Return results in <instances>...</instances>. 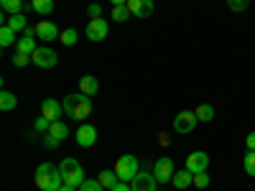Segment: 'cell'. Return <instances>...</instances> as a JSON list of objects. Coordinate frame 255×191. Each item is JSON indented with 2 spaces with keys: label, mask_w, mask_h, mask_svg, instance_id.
Wrapping results in <instances>:
<instances>
[{
  "label": "cell",
  "mask_w": 255,
  "mask_h": 191,
  "mask_svg": "<svg viewBox=\"0 0 255 191\" xmlns=\"http://www.w3.org/2000/svg\"><path fill=\"white\" fill-rule=\"evenodd\" d=\"M36 186L41 191H59L64 186V179H61V171H59V166L54 163H41L36 168Z\"/></svg>",
  "instance_id": "obj_1"
},
{
  "label": "cell",
  "mask_w": 255,
  "mask_h": 191,
  "mask_svg": "<svg viewBox=\"0 0 255 191\" xmlns=\"http://www.w3.org/2000/svg\"><path fill=\"white\" fill-rule=\"evenodd\" d=\"M64 112H67V117H72V120H87L90 117V112H92V97H87V95H67L64 97Z\"/></svg>",
  "instance_id": "obj_2"
},
{
  "label": "cell",
  "mask_w": 255,
  "mask_h": 191,
  "mask_svg": "<svg viewBox=\"0 0 255 191\" xmlns=\"http://www.w3.org/2000/svg\"><path fill=\"white\" fill-rule=\"evenodd\" d=\"M59 171H61V179H64V184H69V186H74V189H79L84 181V171H82V166L74 161V158H64L61 163H59Z\"/></svg>",
  "instance_id": "obj_3"
},
{
  "label": "cell",
  "mask_w": 255,
  "mask_h": 191,
  "mask_svg": "<svg viewBox=\"0 0 255 191\" xmlns=\"http://www.w3.org/2000/svg\"><path fill=\"white\" fill-rule=\"evenodd\" d=\"M115 174L120 181H133L140 171H138V158L135 156H123L118 158V166H115Z\"/></svg>",
  "instance_id": "obj_4"
},
{
  "label": "cell",
  "mask_w": 255,
  "mask_h": 191,
  "mask_svg": "<svg viewBox=\"0 0 255 191\" xmlns=\"http://www.w3.org/2000/svg\"><path fill=\"white\" fill-rule=\"evenodd\" d=\"M31 61L36 64L38 69H54L56 61H59V56H56V51H51L49 46H38V49L31 54Z\"/></svg>",
  "instance_id": "obj_5"
},
{
  "label": "cell",
  "mask_w": 255,
  "mask_h": 191,
  "mask_svg": "<svg viewBox=\"0 0 255 191\" xmlns=\"http://www.w3.org/2000/svg\"><path fill=\"white\" fill-rule=\"evenodd\" d=\"M87 38L90 41H105L108 38V33H110V26H108V20L105 18H92L90 23H87Z\"/></svg>",
  "instance_id": "obj_6"
},
{
  "label": "cell",
  "mask_w": 255,
  "mask_h": 191,
  "mask_svg": "<svg viewBox=\"0 0 255 191\" xmlns=\"http://www.w3.org/2000/svg\"><path fill=\"white\" fill-rule=\"evenodd\" d=\"M69 135V127H67V122H61V120H56V122H51V127H49V135H46V148H56L64 138Z\"/></svg>",
  "instance_id": "obj_7"
},
{
  "label": "cell",
  "mask_w": 255,
  "mask_h": 191,
  "mask_svg": "<svg viewBox=\"0 0 255 191\" xmlns=\"http://www.w3.org/2000/svg\"><path fill=\"white\" fill-rule=\"evenodd\" d=\"M174 161L171 158H158L156 161V166H153V176L158 179V184H168L174 179Z\"/></svg>",
  "instance_id": "obj_8"
},
{
  "label": "cell",
  "mask_w": 255,
  "mask_h": 191,
  "mask_svg": "<svg viewBox=\"0 0 255 191\" xmlns=\"http://www.w3.org/2000/svg\"><path fill=\"white\" fill-rule=\"evenodd\" d=\"M197 122H199V117H197L194 112L184 110V112H179V115L174 117V130H176V133H191V130L197 127Z\"/></svg>",
  "instance_id": "obj_9"
},
{
  "label": "cell",
  "mask_w": 255,
  "mask_h": 191,
  "mask_svg": "<svg viewBox=\"0 0 255 191\" xmlns=\"http://www.w3.org/2000/svg\"><path fill=\"white\" fill-rule=\"evenodd\" d=\"M77 143H79L82 148H92V145L97 143V127L90 125V122H82V125L77 127Z\"/></svg>",
  "instance_id": "obj_10"
},
{
  "label": "cell",
  "mask_w": 255,
  "mask_h": 191,
  "mask_svg": "<svg viewBox=\"0 0 255 191\" xmlns=\"http://www.w3.org/2000/svg\"><path fill=\"white\" fill-rule=\"evenodd\" d=\"M207 166H209V156H207L204 151L189 153V158H186V171H191V174H204Z\"/></svg>",
  "instance_id": "obj_11"
},
{
  "label": "cell",
  "mask_w": 255,
  "mask_h": 191,
  "mask_svg": "<svg viewBox=\"0 0 255 191\" xmlns=\"http://www.w3.org/2000/svg\"><path fill=\"white\" fill-rule=\"evenodd\" d=\"M61 112H64V102H56L54 97H46L44 102H41V115H44L46 120L56 122L61 117Z\"/></svg>",
  "instance_id": "obj_12"
},
{
  "label": "cell",
  "mask_w": 255,
  "mask_h": 191,
  "mask_svg": "<svg viewBox=\"0 0 255 191\" xmlns=\"http://www.w3.org/2000/svg\"><path fill=\"white\" fill-rule=\"evenodd\" d=\"M130 186H133V191H156V189H158V179H156L153 174L140 171V174L130 181Z\"/></svg>",
  "instance_id": "obj_13"
},
{
  "label": "cell",
  "mask_w": 255,
  "mask_h": 191,
  "mask_svg": "<svg viewBox=\"0 0 255 191\" xmlns=\"http://www.w3.org/2000/svg\"><path fill=\"white\" fill-rule=\"evenodd\" d=\"M23 33H26V36L18 38L15 51H20V54H33V51L38 49V46H36V28H26Z\"/></svg>",
  "instance_id": "obj_14"
},
{
  "label": "cell",
  "mask_w": 255,
  "mask_h": 191,
  "mask_svg": "<svg viewBox=\"0 0 255 191\" xmlns=\"http://www.w3.org/2000/svg\"><path fill=\"white\" fill-rule=\"evenodd\" d=\"M61 31L56 28V23H51V20H41V23H36V38L41 41H54L59 38Z\"/></svg>",
  "instance_id": "obj_15"
},
{
  "label": "cell",
  "mask_w": 255,
  "mask_h": 191,
  "mask_svg": "<svg viewBox=\"0 0 255 191\" xmlns=\"http://www.w3.org/2000/svg\"><path fill=\"white\" fill-rule=\"evenodd\" d=\"M128 8H130V15L148 18L153 13V0H128Z\"/></svg>",
  "instance_id": "obj_16"
},
{
  "label": "cell",
  "mask_w": 255,
  "mask_h": 191,
  "mask_svg": "<svg viewBox=\"0 0 255 191\" xmlns=\"http://www.w3.org/2000/svg\"><path fill=\"white\" fill-rule=\"evenodd\" d=\"M79 92L82 95H87V97H97V92H100V82H97V77H82L79 79Z\"/></svg>",
  "instance_id": "obj_17"
},
{
  "label": "cell",
  "mask_w": 255,
  "mask_h": 191,
  "mask_svg": "<svg viewBox=\"0 0 255 191\" xmlns=\"http://www.w3.org/2000/svg\"><path fill=\"white\" fill-rule=\"evenodd\" d=\"M171 184H174V189H189V186H194V174L186 171V168H184V171H176Z\"/></svg>",
  "instance_id": "obj_18"
},
{
  "label": "cell",
  "mask_w": 255,
  "mask_h": 191,
  "mask_svg": "<svg viewBox=\"0 0 255 191\" xmlns=\"http://www.w3.org/2000/svg\"><path fill=\"white\" fill-rule=\"evenodd\" d=\"M3 26H10L15 33L18 31H26L28 28V23H26V15L23 13H13V15H8V20H5V23Z\"/></svg>",
  "instance_id": "obj_19"
},
{
  "label": "cell",
  "mask_w": 255,
  "mask_h": 191,
  "mask_svg": "<svg viewBox=\"0 0 255 191\" xmlns=\"http://www.w3.org/2000/svg\"><path fill=\"white\" fill-rule=\"evenodd\" d=\"M31 10L38 15H51L54 13V0H31Z\"/></svg>",
  "instance_id": "obj_20"
},
{
  "label": "cell",
  "mask_w": 255,
  "mask_h": 191,
  "mask_svg": "<svg viewBox=\"0 0 255 191\" xmlns=\"http://www.w3.org/2000/svg\"><path fill=\"white\" fill-rule=\"evenodd\" d=\"M15 104H18V97L13 95V92H0V110L3 112H8V110H15Z\"/></svg>",
  "instance_id": "obj_21"
},
{
  "label": "cell",
  "mask_w": 255,
  "mask_h": 191,
  "mask_svg": "<svg viewBox=\"0 0 255 191\" xmlns=\"http://www.w3.org/2000/svg\"><path fill=\"white\" fill-rule=\"evenodd\" d=\"M0 8H3V13H8V15L23 13V0H0Z\"/></svg>",
  "instance_id": "obj_22"
},
{
  "label": "cell",
  "mask_w": 255,
  "mask_h": 191,
  "mask_svg": "<svg viewBox=\"0 0 255 191\" xmlns=\"http://www.w3.org/2000/svg\"><path fill=\"white\" fill-rule=\"evenodd\" d=\"M97 181L105 186V189H113L120 179H118V174H115V168H113V171H110V168H108V171H102L100 176H97Z\"/></svg>",
  "instance_id": "obj_23"
},
{
  "label": "cell",
  "mask_w": 255,
  "mask_h": 191,
  "mask_svg": "<svg viewBox=\"0 0 255 191\" xmlns=\"http://www.w3.org/2000/svg\"><path fill=\"white\" fill-rule=\"evenodd\" d=\"M13 44H18V41H15V31L10 26H3V28H0V46H13Z\"/></svg>",
  "instance_id": "obj_24"
},
{
  "label": "cell",
  "mask_w": 255,
  "mask_h": 191,
  "mask_svg": "<svg viewBox=\"0 0 255 191\" xmlns=\"http://www.w3.org/2000/svg\"><path fill=\"white\" fill-rule=\"evenodd\" d=\"M194 115L199 117V122H209L212 117H215V107H212V104H199V107L194 110Z\"/></svg>",
  "instance_id": "obj_25"
},
{
  "label": "cell",
  "mask_w": 255,
  "mask_h": 191,
  "mask_svg": "<svg viewBox=\"0 0 255 191\" xmlns=\"http://www.w3.org/2000/svg\"><path fill=\"white\" fill-rule=\"evenodd\" d=\"M128 18H130V8L128 5H113V20L115 23H123Z\"/></svg>",
  "instance_id": "obj_26"
},
{
  "label": "cell",
  "mask_w": 255,
  "mask_h": 191,
  "mask_svg": "<svg viewBox=\"0 0 255 191\" xmlns=\"http://www.w3.org/2000/svg\"><path fill=\"white\" fill-rule=\"evenodd\" d=\"M59 41H61L64 46H74L77 44V31L74 28H64L61 36H59Z\"/></svg>",
  "instance_id": "obj_27"
},
{
  "label": "cell",
  "mask_w": 255,
  "mask_h": 191,
  "mask_svg": "<svg viewBox=\"0 0 255 191\" xmlns=\"http://www.w3.org/2000/svg\"><path fill=\"white\" fill-rule=\"evenodd\" d=\"M243 166H245V174H248V176H255V151H248V153H245Z\"/></svg>",
  "instance_id": "obj_28"
},
{
  "label": "cell",
  "mask_w": 255,
  "mask_h": 191,
  "mask_svg": "<svg viewBox=\"0 0 255 191\" xmlns=\"http://www.w3.org/2000/svg\"><path fill=\"white\" fill-rule=\"evenodd\" d=\"M13 64H15L18 69H23V67H28V64H33V61H31V54H20V51H15Z\"/></svg>",
  "instance_id": "obj_29"
},
{
  "label": "cell",
  "mask_w": 255,
  "mask_h": 191,
  "mask_svg": "<svg viewBox=\"0 0 255 191\" xmlns=\"http://www.w3.org/2000/svg\"><path fill=\"white\" fill-rule=\"evenodd\" d=\"M79 191H105V186L100 181H95V179H87V181L79 186Z\"/></svg>",
  "instance_id": "obj_30"
},
{
  "label": "cell",
  "mask_w": 255,
  "mask_h": 191,
  "mask_svg": "<svg viewBox=\"0 0 255 191\" xmlns=\"http://www.w3.org/2000/svg\"><path fill=\"white\" fill-rule=\"evenodd\" d=\"M33 127H36V133H49V127H51V120H46L44 115H41V117H36Z\"/></svg>",
  "instance_id": "obj_31"
},
{
  "label": "cell",
  "mask_w": 255,
  "mask_h": 191,
  "mask_svg": "<svg viewBox=\"0 0 255 191\" xmlns=\"http://www.w3.org/2000/svg\"><path fill=\"white\" fill-rule=\"evenodd\" d=\"M227 5L230 10H235V13H243L248 5H250V0H227Z\"/></svg>",
  "instance_id": "obj_32"
},
{
  "label": "cell",
  "mask_w": 255,
  "mask_h": 191,
  "mask_svg": "<svg viewBox=\"0 0 255 191\" xmlns=\"http://www.w3.org/2000/svg\"><path fill=\"white\" fill-rule=\"evenodd\" d=\"M209 181H212V179H209L207 171H204V174H194V186H197V189H207Z\"/></svg>",
  "instance_id": "obj_33"
},
{
  "label": "cell",
  "mask_w": 255,
  "mask_h": 191,
  "mask_svg": "<svg viewBox=\"0 0 255 191\" xmlns=\"http://www.w3.org/2000/svg\"><path fill=\"white\" fill-rule=\"evenodd\" d=\"M108 191H133V186H130V181H118L113 189H108Z\"/></svg>",
  "instance_id": "obj_34"
},
{
  "label": "cell",
  "mask_w": 255,
  "mask_h": 191,
  "mask_svg": "<svg viewBox=\"0 0 255 191\" xmlns=\"http://www.w3.org/2000/svg\"><path fill=\"white\" fill-rule=\"evenodd\" d=\"M87 13H90L92 18H100V15H102V8H100V3H90V8H87Z\"/></svg>",
  "instance_id": "obj_35"
},
{
  "label": "cell",
  "mask_w": 255,
  "mask_h": 191,
  "mask_svg": "<svg viewBox=\"0 0 255 191\" xmlns=\"http://www.w3.org/2000/svg\"><path fill=\"white\" fill-rule=\"evenodd\" d=\"M245 145H248V151H255V130H253V133H248Z\"/></svg>",
  "instance_id": "obj_36"
},
{
  "label": "cell",
  "mask_w": 255,
  "mask_h": 191,
  "mask_svg": "<svg viewBox=\"0 0 255 191\" xmlns=\"http://www.w3.org/2000/svg\"><path fill=\"white\" fill-rule=\"evenodd\" d=\"M59 191H79V189H74V186H69V184H64Z\"/></svg>",
  "instance_id": "obj_37"
},
{
  "label": "cell",
  "mask_w": 255,
  "mask_h": 191,
  "mask_svg": "<svg viewBox=\"0 0 255 191\" xmlns=\"http://www.w3.org/2000/svg\"><path fill=\"white\" fill-rule=\"evenodd\" d=\"M113 5H128V0H110Z\"/></svg>",
  "instance_id": "obj_38"
}]
</instances>
